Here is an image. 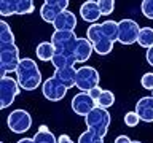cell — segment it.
<instances>
[{
  "label": "cell",
  "mask_w": 153,
  "mask_h": 143,
  "mask_svg": "<svg viewBox=\"0 0 153 143\" xmlns=\"http://www.w3.org/2000/svg\"><path fill=\"white\" fill-rule=\"evenodd\" d=\"M142 88L143 89H148V91H153V72H148V73H143L142 75Z\"/></svg>",
  "instance_id": "obj_30"
},
{
  "label": "cell",
  "mask_w": 153,
  "mask_h": 143,
  "mask_svg": "<svg viewBox=\"0 0 153 143\" xmlns=\"http://www.w3.org/2000/svg\"><path fill=\"white\" fill-rule=\"evenodd\" d=\"M7 124H8V129L13 133H26L32 127V116L26 110L18 108V110H13L8 114Z\"/></svg>",
  "instance_id": "obj_6"
},
{
  "label": "cell",
  "mask_w": 153,
  "mask_h": 143,
  "mask_svg": "<svg viewBox=\"0 0 153 143\" xmlns=\"http://www.w3.org/2000/svg\"><path fill=\"white\" fill-rule=\"evenodd\" d=\"M75 62H76V59H75V52L74 51H56L51 64H53V67H54V70H61V69L74 67Z\"/></svg>",
  "instance_id": "obj_17"
},
{
  "label": "cell",
  "mask_w": 153,
  "mask_h": 143,
  "mask_svg": "<svg viewBox=\"0 0 153 143\" xmlns=\"http://www.w3.org/2000/svg\"><path fill=\"white\" fill-rule=\"evenodd\" d=\"M19 91H21V86L18 80L8 75L2 76L0 78V108H8L14 102L16 95H19Z\"/></svg>",
  "instance_id": "obj_5"
},
{
  "label": "cell",
  "mask_w": 153,
  "mask_h": 143,
  "mask_svg": "<svg viewBox=\"0 0 153 143\" xmlns=\"http://www.w3.org/2000/svg\"><path fill=\"white\" fill-rule=\"evenodd\" d=\"M16 143H35V142H33V138H21V140H18Z\"/></svg>",
  "instance_id": "obj_35"
},
{
  "label": "cell",
  "mask_w": 153,
  "mask_h": 143,
  "mask_svg": "<svg viewBox=\"0 0 153 143\" xmlns=\"http://www.w3.org/2000/svg\"><path fill=\"white\" fill-rule=\"evenodd\" d=\"M85 122H86V126H88L89 130H94L97 135H100L104 138L107 135V130H108V126H110V113H108V110H105V108L96 107L93 111L85 118Z\"/></svg>",
  "instance_id": "obj_4"
},
{
  "label": "cell",
  "mask_w": 153,
  "mask_h": 143,
  "mask_svg": "<svg viewBox=\"0 0 153 143\" xmlns=\"http://www.w3.org/2000/svg\"><path fill=\"white\" fill-rule=\"evenodd\" d=\"M102 30L104 33L107 35V38L110 41H118V35H120V27H118V22L117 21H112V19H107V21H104L102 24Z\"/></svg>",
  "instance_id": "obj_21"
},
{
  "label": "cell",
  "mask_w": 153,
  "mask_h": 143,
  "mask_svg": "<svg viewBox=\"0 0 153 143\" xmlns=\"http://www.w3.org/2000/svg\"><path fill=\"white\" fill-rule=\"evenodd\" d=\"M67 7H69L67 0H46L40 8V16L45 22L53 24L56 21V18L67 10Z\"/></svg>",
  "instance_id": "obj_11"
},
{
  "label": "cell",
  "mask_w": 153,
  "mask_h": 143,
  "mask_svg": "<svg viewBox=\"0 0 153 143\" xmlns=\"http://www.w3.org/2000/svg\"><path fill=\"white\" fill-rule=\"evenodd\" d=\"M140 121L143 122H153V97L152 95H145L140 97L136 103V110H134Z\"/></svg>",
  "instance_id": "obj_15"
},
{
  "label": "cell",
  "mask_w": 153,
  "mask_h": 143,
  "mask_svg": "<svg viewBox=\"0 0 153 143\" xmlns=\"http://www.w3.org/2000/svg\"><path fill=\"white\" fill-rule=\"evenodd\" d=\"M32 138H33V142H35V143H57L56 135L46 126H42Z\"/></svg>",
  "instance_id": "obj_22"
},
{
  "label": "cell",
  "mask_w": 153,
  "mask_h": 143,
  "mask_svg": "<svg viewBox=\"0 0 153 143\" xmlns=\"http://www.w3.org/2000/svg\"><path fill=\"white\" fill-rule=\"evenodd\" d=\"M102 92H104V89H100L99 88V86H97V88H94V89H91L89 91V97L91 99H93V100H96V102H97V100H99V97H100V95H102Z\"/></svg>",
  "instance_id": "obj_31"
},
{
  "label": "cell",
  "mask_w": 153,
  "mask_h": 143,
  "mask_svg": "<svg viewBox=\"0 0 153 143\" xmlns=\"http://www.w3.org/2000/svg\"><path fill=\"white\" fill-rule=\"evenodd\" d=\"M131 142L132 140L128 135H118L117 138H115V143H131Z\"/></svg>",
  "instance_id": "obj_32"
},
{
  "label": "cell",
  "mask_w": 153,
  "mask_h": 143,
  "mask_svg": "<svg viewBox=\"0 0 153 143\" xmlns=\"http://www.w3.org/2000/svg\"><path fill=\"white\" fill-rule=\"evenodd\" d=\"M76 40H78V37L74 32L54 30L51 35V43L54 45L56 51H74L75 52Z\"/></svg>",
  "instance_id": "obj_13"
},
{
  "label": "cell",
  "mask_w": 153,
  "mask_h": 143,
  "mask_svg": "<svg viewBox=\"0 0 153 143\" xmlns=\"http://www.w3.org/2000/svg\"><path fill=\"white\" fill-rule=\"evenodd\" d=\"M54 76L65 86L67 89H70V88H74V86H76V70L74 69V67H69V69H61V70H54Z\"/></svg>",
  "instance_id": "obj_19"
},
{
  "label": "cell",
  "mask_w": 153,
  "mask_h": 143,
  "mask_svg": "<svg viewBox=\"0 0 153 143\" xmlns=\"http://www.w3.org/2000/svg\"><path fill=\"white\" fill-rule=\"evenodd\" d=\"M16 80L21 89L24 91H35L42 84V73L38 70L37 62L30 57L21 59L16 70Z\"/></svg>",
  "instance_id": "obj_1"
},
{
  "label": "cell",
  "mask_w": 153,
  "mask_h": 143,
  "mask_svg": "<svg viewBox=\"0 0 153 143\" xmlns=\"http://www.w3.org/2000/svg\"><path fill=\"white\" fill-rule=\"evenodd\" d=\"M19 62H21L19 48L14 43L0 45V73H2V76H7V73H10V72H16Z\"/></svg>",
  "instance_id": "obj_3"
},
{
  "label": "cell",
  "mask_w": 153,
  "mask_h": 143,
  "mask_svg": "<svg viewBox=\"0 0 153 143\" xmlns=\"http://www.w3.org/2000/svg\"><path fill=\"white\" fill-rule=\"evenodd\" d=\"M86 38L91 41L94 51L97 52L99 56H107L113 49L115 43L110 41L108 38H107V35L104 33L102 26H100V24H93V26H89L88 30H86Z\"/></svg>",
  "instance_id": "obj_2"
},
{
  "label": "cell",
  "mask_w": 153,
  "mask_h": 143,
  "mask_svg": "<svg viewBox=\"0 0 153 143\" xmlns=\"http://www.w3.org/2000/svg\"><path fill=\"white\" fill-rule=\"evenodd\" d=\"M80 16L83 21L89 22L91 26L93 24H97V19L102 16L99 10V3L96 0H86V2L80 7Z\"/></svg>",
  "instance_id": "obj_14"
},
{
  "label": "cell",
  "mask_w": 153,
  "mask_h": 143,
  "mask_svg": "<svg viewBox=\"0 0 153 143\" xmlns=\"http://www.w3.org/2000/svg\"><path fill=\"white\" fill-rule=\"evenodd\" d=\"M94 48L88 38H78L75 45V59L76 62H86L93 54Z\"/></svg>",
  "instance_id": "obj_18"
},
{
  "label": "cell",
  "mask_w": 153,
  "mask_h": 143,
  "mask_svg": "<svg viewBox=\"0 0 153 143\" xmlns=\"http://www.w3.org/2000/svg\"><path fill=\"white\" fill-rule=\"evenodd\" d=\"M140 10L147 19H153V0H143Z\"/></svg>",
  "instance_id": "obj_29"
},
{
  "label": "cell",
  "mask_w": 153,
  "mask_h": 143,
  "mask_svg": "<svg viewBox=\"0 0 153 143\" xmlns=\"http://www.w3.org/2000/svg\"><path fill=\"white\" fill-rule=\"evenodd\" d=\"M139 121H140V118H139V114L136 111H128L124 114V124H126L128 127H136Z\"/></svg>",
  "instance_id": "obj_28"
},
{
  "label": "cell",
  "mask_w": 153,
  "mask_h": 143,
  "mask_svg": "<svg viewBox=\"0 0 153 143\" xmlns=\"http://www.w3.org/2000/svg\"><path fill=\"white\" fill-rule=\"evenodd\" d=\"M57 143H75V142H72V138L67 135V133H62V135L57 138Z\"/></svg>",
  "instance_id": "obj_33"
},
{
  "label": "cell",
  "mask_w": 153,
  "mask_h": 143,
  "mask_svg": "<svg viewBox=\"0 0 153 143\" xmlns=\"http://www.w3.org/2000/svg\"><path fill=\"white\" fill-rule=\"evenodd\" d=\"M70 107L78 116L86 118L97 105H96V100H93L89 97L88 92H78L74 95V99L70 102Z\"/></svg>",
  "instance_id": "obj_12"
},
{
  "label": "cell",
  "mask_w": 153,
  "mask_h": 143,
  "mask_svg": "<svg viewBox=\"0 0 153 143\" xmlns=\"http://www.w3.org/2000/svg\"><path fill=\"white\" fill-rule=\"evenodd\" d=\"M152 97H153V91H152Z\"/></svg>",
  "instance_id": "obj_37"
},
{
  "label": "cell",
  "mask_w": 153,
  "mask_h": 143,
  "mask_svg": "<svg viewBox=\"0 0 153 143\" xmlns=\"http://www.w3.org/2000/svg\"><path fill=\"white\" fill-rule=\"evenodd\" d=\"M120 27V35H118V41L121 45H134L139 40V33H140V29L139 24L132 19H121L118 22Z\"/></svg>",
  "instance_id": "obj_9"
},
{
  "label": "cell",
  "mask_w": 153,
  "mask_h": 143,
  "mask_svg": "<svg viewBox=\"0 0 153 143\" xmlns=\"http://www.w3.org/2000/svg\"><path fill=\"white\" fill-rule=\"evenodd\" d=\"M97 3H99V10L102 16H108V14L113 13V10H115L113 0H97Z\"/></svg>",
  "instance_id": "obj_27"
},
{
  "label": "cell",
  "mask_w": 153,
  "mask_h": 143,
  "mask_svg": "<svg viewBox=\"0 0 153 143\" xmlns=\"http://www.w3.org/2000/svg\"><path fill=\"white\" fill-rule=\"evenodd\" d=\"M35 10L32 0H2L0 2V14L3 18L11 14H30Z\"/></svg>",
  "instance_id": "obj_7"
},
{
  "label": "cell",
  "mask_w": 153,
  "mask_h": 143,
  "mask_svg": "<svg viewBox=\"0 0 153 143\" xmlns=\"http://www.w3.org/2000/svg\"><path fill=\"white\" fill-rule=\"evenodd\" d=\"M145 57H147V62H148V64H150V65L153 67V46L147 49V54H145Z\"/></svg>",
  "instance_id": "obj_34"
},
{
  "label": "cell",
  "mask_w": 153,
  "mask_h": 143,
  "mask_svg": "<svg viewBox=\"0 0 153 143\" xmlns=\"http://www.w3.org/2000/svg\"><path fill=\"white\" fill-rule=\"evenodd\" d=\"M54 30H62V32H74L76 27V16L69 10L62 11L59 16L56 18V21L53 22Z\"/></svg>",
  "instance_id": "obj_16"
},
{
  "label": "cell",
  "mask_w": 153,
  "mask_h": 143,
  "mask_svg": "<svg viewBox=\"0 0 153 143\" xmlns=\"http://www.w3.org/2000/svg\"><path fill=\"white\" fill-rule=\"evenodd\" d=\"M78 143H104V138L97 135L94 130H86L78 137Z\"/></svg>",
  "instance_id": "obj_26"
},
{
  "label": "cell",
  "mask_w": 153,
  "mask_h": 143,
  "mask_svg": "<svg viewBox=\"0 0 153 143\" xmlns=\"http://www.w3.org/2000/svg\"><path fill=\"white\" fill-rule=\"evenodd\" d=\"M8 43H14V33L11 32L7 21H0V45H8Z\"/></svg>",
  "instance_id": "obj_24"
},
{
  "label": "cell",
  "mask_w": 153,
  "mask_h": 143,
  "mask_svg": "<svg viewBox=\"0 0 153 143\" xmlns=\"http://www.w3.org/2000/svg\"><path fill=\"white\" fill-rule=\"evenodd\" d=\"M99 86V73L94 67H80L76 69V88L80 92H89Z\"/></svg>",
  "instance_id": "obj_8"
},
{
  "label": "cell",
  "mask_w": 153,
  "mask_h": 143,
  "mask_svg": "<svg viewBox=\"0 0 153 143\" xmlns=\"http://www.w3.org/2000/svg\"><path fill=\"white\" fill-rule=\"evenodd\" d=\"M131 143H142V142H137V140H132Z\"/></svg>",
  "instance_id": "obj_36"
},
{
  "label": "cell",
  "mask_w": 153,
  "mask_h": 143,
  "mask_svg": "<svg viewBox=\"0 0 153 143\" xmlns=\"http://www.w3.org/2000/svg\"><path fill=\"white\" fill-rule=\"evenodd\" d=\"M67 91H69V89H67L54 75L50 76V78H48L45 83L42 84L43 95H45V99L51 100V102H59V100H62V99L65 97Z\"/></svg>",
  "instance_id": "obj_10"
},
{
  "label": "cell",
  "mask_w": 153,
  "mask_h": 143,
  "mask_svg": "<svg viewBox=\"0 0 153 143\" xmlns=\"http://www.w3.org/2000/svg\"><path fill=\"white\" fill-rule=\"evenodd\" d=\"M37 57L43 62H48V60H53V57L56 54V48L51 41H42L40 45L37 46Z\"/></svg>",
  "instance_id": "obj_20"
},
{
  "label": "cell",
  "mask_w": 153,
  "mask_h": 143,
  "mask_svg": "<svg viewBox=\"0 0 153 143\" xmlns=\"http://www.w3.org/2000/svg\"><path fill=\"white\" fill-rule=\"evenodd\" d=\"M115 103V94L112 92V91H104L102 95L99 97V100L96 102V105H97L99 108H110L112 105Z\"/></svg>",
  "instance_id": "obj_25"
},
{
  "label": "cell",
  "mask_w": 153,
  "mask_h": 143,
  "mask_svg": "<svg viewBox=\"0 0 153 143\" xmlns=\"http://www.w3.org/2000/svg\"><path fill=\"white\" fill-rule=\"evenodd\" d=\"M137 43L142 48H145V49L152 48L153 46V27H142L140 33H139Z\"/></svg>",
  "instance_id": "obj_23"
}]
</instances>
